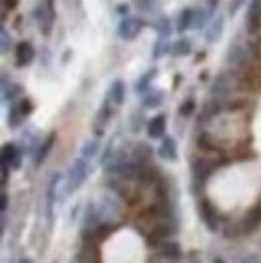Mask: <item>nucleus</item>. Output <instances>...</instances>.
Returning a JSON list of instances; mask_svg holds the SVG:
<instances>
[{
    "label": "nucleus",
    "instance_id": "a878e982",
    "mask_svg": "<svg viewBox=\"0 0 261 263\" xmlns=\"http://www.w3.org/2000/svg\"><path fill=\"white\" fill-rule=\"evenodd\" d=\"M16 263H32V261H30V259H26V257H22V259H18Z\"/></svg>",
    "mask_w": 261,
    "mask_h": 263
},
{
    "label": "nucleus",
    "instance_id": "f03ea898",
    "mask_svg": "<svg viewBox=\"0 0 261 263\" xmlns=\"http://www.w3.org/2000/svg\"><path fill=\"white\" fill-rule=\"evenodd\" d=\"M88 161L85 157H81V159H77L74 163H72V167L68 169V175H66V187H65V193H72V191H77L83 183H85V179L88 177Z\"/></svg>",
    "mask_w": 261,
    "mask_h": 263
},
{
    "label": "nucleus",
    "instance_id": "4468645a",
    "mask_svg": "<svg viewBox=\"0 0 261 263\" xmlns=\"http://www.w3.org/2000/svg\"><path fill=\"white\" fill-rule=\"evenodd\" d=\"M52 145H54V137H48L43 145H41L39 153H36V157H34V165H36V167H41L44 161H46V157H48V153H50Z\"/></svg>",
    "mask_w": 261,
    "mask_h": 263
},
{
    "label": "nucleus",
    "instance_id": "bb28decb",
    "mask_svg": "<svg viewBox=\"0 0 261 263\" xmlns=\"http://www.w3.org/2000/svg\"><path fill=\"white\" fill-rule=\"evenodd\" d=\"M193 263H199V261H193Z\"/></svg>",
    "mask_w": 261,
    "mask_h": 263
},
{
    "label": "nucleus",
    "instance_id": "5701e85b",
    "mask_svg": "<svg viewBox=\"0 0 261 263\" xmlns=\"http://www.w3.org/2000/svg\"><path fill=\"white\" fill-rule=\"evenodd\" d=\"M163 50H165V44H163V39H161V41L157 43V46L153 48V57H155V59H159V57L163 54Z\"/></svg>",
    "mask_w": 261,
    "mask_h": 263
},
{
    "label": "nucleus",
    "instance_id": "1a4fd4ad",
    "mask_svg": "<svg viewBox=\"0 0 261 263\" xmlns=\"http://www.w3.org/2000/svg\"><path fill=\"white\" fill-rule=\"evenodd\" d=\"M165 129H167V119L163 115H157L147 125V135L151 139H165Z\"/></svg>",
    "mask_w": 261,
    "mask_h": 263
},
{
    "label": "nucleus",
    "instance_id": "412c9836",
    "mask_svg": "<svg viewBox=\"0 0 261 263\" xmlns=\"http://www.w3.org/2000/svg\"><path fill=\"white\" fill-rule=\"evenodd\" d=\"M193 109H195V103H193V99H189V101H185V103H183V107H181V115H183V117H185V115H191Z\"/></svg>",
    "mask_w": 261,
    "mask_h": 263
},
{
    "label": "nucleus",
    "instance_id": "6ab92c4d",
    "mask_svg": "<svg viewBox=\"0 0 261 263\" xmlns=\"http://www.w3.org/2000/svg\"><path fill=\"white\" fill-rule=\"evenodd\" d=\"M97 151H99V143L97 141H90V143H87L85 145V149H83V155L81 157H85V159H92L95 155H97Z\"/></svg>",
    "mask_w": 261,
    "mask_h": 263
},
{
    "label": "nucleus",
    "instance_id": "423d86ee",
    "mask_svg": "<svg viewBox=\"0 0 261 263\" xmlns=\"http://www.w3.org/2000/svg\"><path fill=\"white\" fill-rule=\"evenodd\" d=\"M143 30V22L135 16H125L119 28H117V34L123 39V41H133L135 36H139V32Z\"/></svg>",
    "mask_w": 261,
    "mask_h": 263
},
{
    "label": "nucleus",
    "instance_id": "dca6fc26",
    "mask_svg": "<svg viewBox=\"0 0 261 263\" xmlns=\"http://www.w3.org/2000/svg\"><path fill=\"white\" fill-rule=\"evenodd\" d=\"M223 32V18L219 16L217 21H213V24L207 28V43H215Z\"/></svg>",
    "mask_w": 261,
    "mask_h": 263
},
{
    "label": "nucleus",
    "instance_id": "0eeeda50",
    "mask_svg": "<svg viewBox=\"0 0 261 263\" xmlns=\"http://www.w3.org/2000/svg\"><path fill=\"white\" fill-rule=\"evenodd\" d=\"M36 52H34V46L30 43H18L16 50H14V63L16 66H28L34 61Z\"/></svg>",
    "mask_w": 261,
    "mask_h": 263
},
{
    "label": "nucleus",
    "instance_id": "7ed1b4c3",
    "mask_svg": "<svg viewBox=\"0 0 261 263\" xmlns=\"http://www.w3.org/2000/svg\"><path fill=\"white\" fill-rule=\"evenodd\" d=\"M34 16L39 22V28L43 34H50L52 30V22H54V8H52V0H44L36 6Z\"/></svg>",
    "mask_w": 261,
    "mask_h": 263
},
{
    "label": "nucleus",
    "instance_id": "f3484780",
    "mask_svg": "<svg viewBox=\"0 0 261 263\" xmlns=\"http://www.w3.org/2000/svg\"><path fill=\"white\" fill-rule=\"evenodd\" d=\"M161 103H163V92H147L145 99H143V105H145L147 109H155V107H159Z\"/></svg>",
    "mask_w": 261,
    "mask_h": 263
},
{
    "label": "nucleus",
    "instance_id": "b1692460",
    "mask_svg": "<svg viewBox=\"0 0 261 263\" xmlns=\"http://www.w3.org/2000/svg\"><path fill=\"white\" fill-rule=\"evenodd\" d=\"M2 4H4V8H10V10H12V8L18 4V0H2Z\"/></svg>",
    "mask_w": 261,
    "mask_h": 263
},
{
    "label": "nucleus",
    "instance_id": "2eb2a0df",
    "mask_svg": "<svg viewBox=\"0 0 261 263\" xmlns=\"http://www.w3.org/2000/svg\"><path fill=\"white\" fill-rule=\"evenodd\" d=\"M157 74V70H147V74H143L139 81H137V85H135V90L137 92H141V95H147L149 92V88H151V81L153 77Z\"/></svg>",
    "mask_w": 261,
    "mask_h": 263
},
{
    "label": "nucleus",
    "instance_id": "a211bd4d",
    "mask_svg": "<svg viewBox=\"0 0 261 263\" xmlns=\"http://www.w3.org/2000/svg\"><path fill=\"white\" fill-rule=\"evenodd\" d=\"M153 28H155L161 36H167V34H171V21L163 16V18H159V21L153 24Z\"/></svg>",
    "mask_w": 261,
    "mask_h": 263
},
{
    "label": "nucleus",
    "instance_id": "9d476101",
    "mask_svg": "<svg viewBox=\"0 0 261 263\" xmlns=\"http://www.w3.org/2000/svg\"><path fill=\"white\" fill-rule=\"evenodd\" d=\"M261 26V0H253L249 4V12H247V28L249 32L259 30Z\"/></svg>",
    "mask_w": 261,
    "mask_h": 263
},
{
    "label": "nucleus",
    "instance_id": "4be33fe9",
    "mask_svg": "<svg viewBox=\"0 0 261 263\" xmlns=\"http://www.w3.org/2000/svg\"><path fill=\"white\" fill-rule=\"evenodd\" d=\"M0 36H2V52H8V32H6V28H2L0 30Z\"/></svg>",
    "mask_w": 261,
    "mask_h": 263
},
{
    "label": "nucleus",
    "instance_id": "ddd939ff",
    "mask_svg": "<svg viewBox=\"0 0 261 263\" xmlns=\"http://www.w3.org/2000/svg\"><path fill=\"white\" fill-rule=\"evenodd\" d=\"M169 52H171L173 57H185V54L191 52V43H189L187 39H179V41H175V43L169 46Z\"/></svg>",
    "mask_w": 261,
    "mask_h": 263
},
{
    "label": "nucleus",
    "instance_id": "393cba45",
    "mask_svg": "<svg viewBox=\"0 0 261 263\" xmlns=\"http://www.w3.org/2000/svg\"><path fill=\"white\" fill-rule=\"evenodd\" d=\"M127 8H129V6H127V4H121V6H119V12H121V14H123V12H127Z\"/></svg>",
    "mask_w": 261,
    "mask_h": 263
},
{
    "label": "nucleus",
    "instance_id": "39448f33",
    "mask_svg": "<svg viewBox=\"0 0 261 263\" xmlns=\"http://www.w3.org/2000/svg\"><path fill=\"white\" fill-rule=\"evenodd\" d=\"M21 151L16 149V145L8 143L2 147V179H6L8 171L18 169L21 167Z\"/></svg>",
    "mask_w": 261,
    "mask_h": 263
},
{
    "label": "nucleus",
    "instance_id": "20e7f679",
    "mask_svg": "<svg viewBox=\"0 0 261 263\" xmlns=\"http://www.w3.org/2000/svg\"><path fill=\"white\" fill-rule=\"evenodd\" d=\"M30 112H32V103L28 99H22L18 103H14L10 107V110H8V125H10V129H18Z\"/></svg>",
    "mask_w": 261,
    "mask_h": 263
},
{
    "label": "nucleus",
    "instance_id": "9b49d317",
    "mask_svg": "<svg viewBox=\"0 0 261 263\" xmlns=\"http://www.w3.org/2000/svg\"><path fill=\"white\" fill-rule=\"evenodd\" d=\"M159 155L167 161H177V141L173 137H165L161 147H159Z\"/></svg>",
    "mask_w": 261,
    "mask_h": 263
},
{
    "label": "nucleus",
    "instance_id": "aec40b11",
    "mask_svg": "<svg viewBox=\"0 0 261 263\" xmlns=\"http://www.w3.org/2000/svg\"><path fill=\"white\" fill-rule=\"evenodd\" d=\"M207 22V12L195 8V21H193V28H203V24Z\"/></svg>",
    "mask_w": 261,
    "mask_h": 263
},
{
    "label": "nucleus",
    "instance_id": "f8f14e48",
    "mask_svg": "<svg viewBox=\"0 0 261 263\" xmlns=\"http://www.w3.org/2000/svg\"><path fill=\"white\" fill-rule=\"evenodd\" d=\"M193 21H195V8L181 10V14L177 18V30L179 32H185L187 28H193Z\"/></svg>",
    "mask_w": 261,
    "mask_h": 263
},
{
    "label": "nucleus",
    "instance_id": "6e6552de",
    "mask_svg": "<svg viewBox=\"0 0 261 263\" xmlns=\"http://www.w3.org/2000/svg\"><path fill=\"white\" fill-rule=\"evenodd\" d=\"M123 101H125V83L117 79L110 83L109 90H107V103L113 107H119V105H123Z\"/></svg>",
    "mask_w": 261,
    "mask_h": 263
},
{
    "label": "nucleus",
    "instance_id": "f257e3e1",
    "mask_svg": "<svg viewBox=\"0 0 261 263\" xmlns=\"http://www.w3.org/2000/svg\"><path fill=\"white\" fill-rule=\"evenodd\" d=\"M147 249L143 237L130 229L115 233L103 245V263H145Z\"/></svg>",
    "mask_w": 261,
    "mask_h": 263
}]
</instances>
